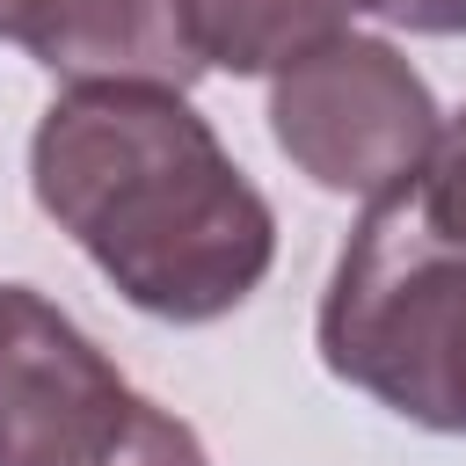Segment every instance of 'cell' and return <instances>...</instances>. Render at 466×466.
<instances>
[{
  "label": "cell",
  "instance_id": "6da1fadb",
  "mask_svg": "<svg viewBox=\"0 0 466 466\" xmlns=\"http://www.w3.org/2000/svg\"><path fill=\"white\" fill-rule=\"evenodd\" d=\"M44 218L153 320L233 313L277 262V218L182 87H66L29 138Z\"/></svg>",
  "mask_w": 466,
  "mask_h": 466
},
{
  "label": "cell",
  "instance_id": "7a4b0ae2",
  "mask_svg": "<svg viewBox=\"0 0 466 466\" xmlns=\"http://www.w3.org/2000/svg\"><path fill=\"white\" fill-rule=\"evenodd\" d=\"M320 364L400 422L466 437V248L371 204L320 299Z\"/></svg>",
  "mask_w": 466,
  "mask_h": 466
},
{
  "label": "cell",
  "instance_id": "3957f363",
  "mask_svg": "<svg viewBox=\"0 0 466 466\" xmlns=\"http://www.w3.org/2000/svg\"><path fill=\"white\" fill-rule=\"evenodd\" d=\"M0 466H211L44 291L0 284Z\"/></svg>",
  "mask_w": 466,
  "mask_h": 466
},
{
  "label": "cell",
  "instance_id": "277c9868",
  "mask_svg": "<svg viewBox=\"0 0 466 466\" xmlns=\"http://www.w3.org/2000/svg\"><path fill=\"white\" fill-rule=\"evenodd\" d=\"M269 131L306 182L364 204H400L444 124L430 80L393 44L335 36L277 73Z\"/></svg>",
  "mask_w": 466,
  "mask_h": 466
},
{
  "label": "cell",
  "instance_id": "5b68a950",
  "mask_svg": "<svg viewBox=\"0 0 466 466\" xmlns=\"http://www.w3.org/2000/svg\"><path fill=\"white\" fill-rule=\"evenodd\" d=\"M0 44L73 87H189L204 73L189 0H0Z\"/></svg>",
  "mask_w": 466,
  "mask_h": 466
},
{
  "label": "cell",
  "instance_id": "8992f818",
  "mask_svg": "<svg viewBox=\"0 0 466 466\" xmlns=\"http://www.w3.org/2000/svg\"><path fill=\"white\" fill-rule=\"evenodd\" d=\"M371 0H189L204 73H284L306 51L350 36V15Z\"/></svg>",
  "mask_w": 466,
  "mask_h": 466
},
{
  "label": "cell",
  "instance_id": "52a82bcc",
  "mask_svg": "<svg viewBox=\"0 0 466 466\" xmlns=\"http://www.w3.org/2000/svg\"><path fill=\"white\" fill-rule=\"evenodd\" d=\"M408 197H415L408 211H415L437 240L466 248V109L437 131V146H430V160H422V175H415Z\"/></svg>",
  "mask_w": 466,
  "mask_h": 466
},
{
  "label": "cell",
  "instance_id": "ba28073f",
  "mask_svg": "<svg viewBox=\"0 0 466 466\" xmlns=\"http://www.w3.org/2000/svg\"><path fill=\"white\" fill-rule=\"evenodd\" d=\"M371 7L415 36H466V0H371Z\"/></svg>",
  "mask_w": 466,
  "mask_h": 466
}]
</instances>
